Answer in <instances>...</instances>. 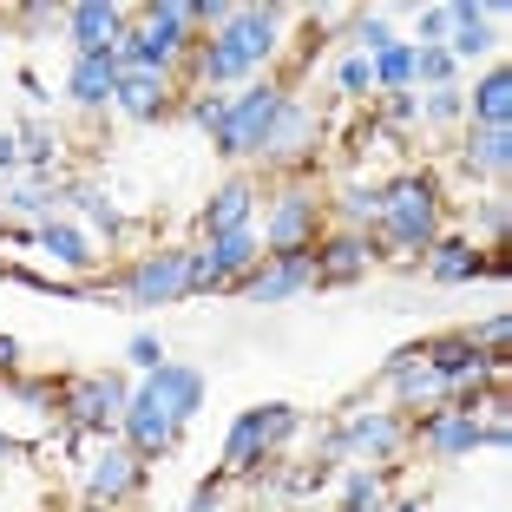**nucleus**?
Returning a JSON list of instances; mask_svg holds the SVG:
<instances>
[{"mask_svg":"<svg viewBox=\"0 0 512 512\" xmlns=\"http://www.w3.org/2000/svg\"><path fill=\"white\" fill-rule=\"evenodd\" d=\"M270 46H276V20H270V14H237V20H230V27L211 40V53H204V73H211V79H237L243 66H256Z\"/></svg>","mask_w":512,"mask_h":512,"instance_id":"1","label":"nucleus"},{"mask_svg":"<svg viewBox=\"0 0 512 512\" xmlns=\"http://www.w3.org/2000/svg\"><path fill=\"white\" fill-rule=\"evenodd\" d=\"M184 289H191V256L165 250V256H151V263H138L125 296H132V309H158V302H178Z\"/></svg>","mask_w":512,"mask_h":512,"instance_id":"2","label":"nucleus"},{"mask_svg":"<svg viewBox=\"0 0 512 512\" xmlns=\"http://www.w3.org/2000/svg\"><path fill=\"white\" fill-rule=\"evenodd\" d=\"M283 112V99H276L270 86L243 92V106L224 119V132H217V151H263V138H270V119Z\"/></svg>","mask_w":512,"mask_h":512,"instance_id":"3","label":"nucleus"},{"mask_svg":"<svg viewBox=\"0 0 512 512\" xmlns=\"http://www.w3.org/2000/svg\"><path fill=\"white\" fill-rule=\"evenodd\" d=\"M250 256H256V237H250V230H224V237H211V250L191 256V289L230 283L237 270H250Z\"/></svg>","mask_w":512,"mask_h":512,"instance_id":"4","label":"nucleus"},{"mask_svg":"<svg viewBox=\"0 0 512 512\" xmlns=\"http://www.w3.org/2000/svg\"><path fill=\"white\" fill-rule=\"evenodd\" d=\"M289 427H296V414H289V407H250V414H243V421L230 427V447H224V460H230V467H250L256 453L270 447V440H283Z\"/></svg>","mask_w":512,"mask_h":512,"instance_id":"5","label":"nucleus"},{"mask_svg":"<svg viewBox=\"0 0 512 512\" xmlns=\"http://www.w3.org/2000/svg\"><path fill=\"white\" fill-rule=\"evenodd\" d=\"M381 217H388V230L401 243H427L434 237V191H427V184H394V191L381 197Z\"/></svg>","mask_w":512,"mask_h":512,"instance_id":"6","label":"nucleus"},{"mask_svg":"<svg viewBox=\"0 0 512 512\" xmlns=\"http://www.w3.org/2000/svg\"><path fill=\"white\" fill-rule=\"evenodd\" d=\"M145 394H151L158 407H165L171 421H191V414H197V401H204V381H197L191 368H171V362H165V368H151Z\"/></svg>","mask_w":512,"mask_h":512,"instance_id":"7","label":"nucleus"},{"mask_svg":"<svg viewBox=\"0 0 512 512\" xmlns=\"http://www.w3.org/2000/svg\"><path fill=\"white\" fill-rule=\"evenodd\" d=\"M309 283H316V256H283L276 270H256L250 283H243V296L283 302V296H296V289H309Z\"/></svg>","mask_w":512,"mask_h":512,"instance_id":"8","label":"nucleus"},{"mask_svg":"<svg viewBox=\"0 0 512 512\" xmlns=\"http://www.w3.org/2000/svg\"><path fill=\"white\" fill-rule=\"evenodd\" d=\"M73 40H79V60H92V53H119V7H99V0L73 7Z\"/></svg>","mask_w":512,"mask_h":512,"instance_id":"9","label":"nucleus"},{"mask_svg":"<svg viewBox=\"0 0 512 512\" xmlns=\"http://www.w3.org/2000/svg\"><path fill=\"white\" fill-rule=\"evenodd\" d=\"M309 224H316V197H309V191H289V197H283V211H276V224H270V250L302 256V237H309Z\"/></svg>","mask_w":512,"mask_h":512,"instance_id":"10","label":"nucleus"},{"mask_svg":"<svg viewBox=\"0 0 512 512\" xmlns=\"http://www.w3.org/2000/svg\"><path fill=\"white\" fill-rule=\"evenodd\" d=\"M125 427H132V447H138V453H158L171 434H178V421H171V414H165L158 401H151V394L125 401Z\"/></svg>","mask_w":512,"mask_h":512,"instance_id":"11","label":"nucleus"},{"mask_svg":"<svg viewBox=\"0 0 512 512\" xmlns=\"http://www.w3.org/2000/svg\"><path fill=\"white\" fill-rule=\"evenodd\" d=\"M73 99L99 106V99H119V53H92L73 66Z\"/></svg>","mask_w":512,"mask_h":512,"instance_id":"12","label":"nucleus"},{"mask_svg":"<svg viewBox=\"0 0 512 512\" xmlns=\"http://www.w3.org/2000/svg\"><path fill=\"white\" fill-rule=\"evenodd\" d=\"M119 407H125V381H112V375L106 381H86V388L73 394V421L79 427H106Z\"/></svg>","mask_w":512,"mask_h":512,"instance_id":"13","label":"nucleus"},{"mask_svg":"<svg viewBox=\"0 0 512 512\" xmlns=\"http://www.w3.org/2000/svg\"><path fill=\"white\" fill-rule=\"evenodd\" d=\"M119 106L132 119H158L165 112V79L158 73H119Z\"/></svg>","mask_w":512,"mask_h":512,"instance_id":"14","label":"nucleus"},{"mask_svg":"<svg viewBox=\"0 0 512 512\" xmlns=\"http://www.w3.org/2000/svg\"><path fill=\"white\" fill-rule=\"evenodd\" d=\"M309 132H316V119H309L302 106H283V112L270 119V138H263V151L289 158V151H302V145H309Z\"/></svg>","mask_w":512,"mask_h":512,"instance_id":"15","label":"nucleus"},{"mask_svg":"<svg viewBox=\"0 0 512 512\" xmlns=\"http://www.w3.org/2000/svg\"><path fill=\"white\" fill-rule=\"evenodd\" d=\"M473 112L486 119V132H506V112H512V79H506V73L480 79V92H473Z\"/></svg>","mask_w":512,"mask_h":512,"instance_id":"16","label":"nucleus"},{"mask_svg":"<svg viewBox=\"0 0 512 512\" xmlns=\"http://www.w3.org/2000/svg\"><path fill=\"white\" fill-rule=\"evenodd\" d=\"M434 375L440 381H480V348L473 342H440L434 348Z\"/></svg>","mask_w":512,"mask_h":512,"instance_id":"17","label":"nucleus"},{"mask_svg":"<svg viewBox=\"0 0 512 512\" xmlns=\"http://www.w3.org/2000/svg\"><path fill=\"white\" fill-rule=\"evenodd\" d=\"M342 440H348V447H375V453H388L394 440H401V427H394V414H355Z\"/></svg>","mask_w":512,"mask_h":512,"instance_id":"18","label":"nucleus"},{"mask_svg":"<svg viewBox=\"0 0 512 512\" xmlns=\"http://www.w3.org/2000/svg\"><path fill=\"white\" fill-rule=\"evenodd\" d=\"M243 224H250V184H230V191H217V204H211V237L243 230Z\"/></svg>","mask_w":512,"mask_h":512,"instance_id":"19","label":"nucleus"},{"mask_svg":"<svg viewBox=\"0 0 512 512\" xmlns=\"http://www.w3.org/2000/svg\"><path fill=\"white\" fill-rule=\"evenodd\" d=\"M427 440H434L440 453H467V447H480V421H473V414H453V421H434L427 427Z\"/></svg>","mask_w":512,"mask_h":512,"instance_id":"20","label":"nucleus"},{"mask_svg":"<svg viewBox=\"0 0 512 512\" xmlns=\"http://www.w3.org/2000/svg\"><path fill=\"white\" fill-rule=\"evenodd\" d=\"M447 20L460 27V33H453V53H467V60H473V53L493 46V40H486V7H453Z\"/></svg>","mask_w":512,"mask_h":512,"instance_id":"21","label":"nucleus"},{"mask_svg":"<svg viewBox=\"0 0 512 512\" xmlns=\"http://www.w3.org/2000/svg\"><path fill=\"white\" fill-rule=\"evenodd\" d=\"M40 243H46V250H53V256H60L66 270H86V263H92L86 237H79V230H66V224H46V230H40Z\"/></svg>","mask_w":512,"mask_h":512,"instance_id":"22","label":"nucleus"},{"mask_svg":"<svg viewBox=\"0 0 512 512\" xmlns=\"http://www.w3.org/2000/svg\"><path fill=\"white\" fill-rule=\"evenodd\" d=\"M125 486H132V453H106V460L92 467V493H99V499H119Z\"/></svg>","mask_w":512,"mask_h":512,"instance_id":"23","label":"nucleus"},{"mask_svg":"<svg viewBox=\"0 0 512 512\" xmlns=\"http://www.w3.org/2000/svg\"><path fill=\"white\" fill-rule=\"evenodd\" d=\"M368 263V243L362 237H342V243H329V256L316 263V276H355Z\"/></svg>","mask_w":512,"mask_h":512,"instance_id":"24","label":"nucleus"},{"mask_svg":"<svg viewBox=\"0 0 512 512\" xmlns=\"http://www.w3.org/2000/svg\"><path fill=\"white\" fill-rule=\"evenodd\" d=\"M434 276H447V283H460V276H480V256H473L467 243H440V256H434Z\"/></svg>","mask_w":512,"mask_h":512,"instance_id":"25","label":"nucleus"},{"mask_svg":"<svg viewBox=\"0 0 512 512\" xmlns=\"http://www.w3.org/2000/svg\"><path fill=\"white\" fill-rule=\"evenodd\" d=\"M473 158H480L486 171H506L512 165V138L506 132H480V138H473Z\"/></svg>","mask_w":512,"mask_h":512,"instance_id":"26","label":"nucleus"},{"mask_svg":"<svg viewBox=\"0 0 512 512\" xmlns=\"http://www.w3.org/2000/svg\"><path fill=\"white\" fill-rule=\"evenodd\" d=\"M414 79V46H388L381 53V86H407Z\"/></svg>","mask_w":512,"mask_h":512,"instance_id":"27","label":"nucleus"},{"mask_svg":"<svg viewBox=\"0 0 512 512\" xmlns=\"http://www.w3.org/2000/svg\"><path fill=\"white\" fill-rule=\"evenodd\" d=\"M447 53H440V46H421V53H414V73H421V79H447Z\"/></svg>","mask_w":512,"mask_h":512,"instance_id":"28","label":"nucleus"},{"mask_svg":"<svg viewBox=\"0 0 512 512\" xmlns=\"http://www.w3.org/2000/svg\"><path fill=\"white\" fill-rule=\"evenodd\" d=\"M79 204H86V217H92V224L119 230V217H112V204H106V197H99V191H79Z\"/></svg>","mask_w":512,"mask_h":512,"instance_id":"29","label":"nucleus"},{"mask_svg":"<svg viewBox=\"0 0 512 512\" xmlns=\"http://www.w3.org/2000/svg\"><path fill=\"white\" fill-rule=\"evenodd\" d=\"M224 119H230V99H197V125L224 132Z\"/></svg>","mask_w":512,"mask_h":512,"instance_id":"30","label":"nucleus"},{"mask_svg":"<svg viewBox=\"0 0 512 512\" xmlns=\"http://www.w3.org/2000/svg\"><path fill=\"white\" fill-rule=\"evenodd\" d=\"M348 512H375V480H348Z\"/></svg>","mask_w":512,"mask_h":512,"instance_id":"31","label":"nucleus"},{"mask_svg":"<svg viewBox=\"0 0 512 512\" xmlns=\"http://www.w3.org/2000/svg\"><path fill=\"white\" fill-rule=\"evenodd\" d=\"M132 362L138 368H165V348L151 342V335H138V342H132Z\"/></svg>","mask_w":512,"mask_h":512,"instance_id":"32","label":"nucleus"},{"mask_svg":"<svg viewBox=\"0 0 512 512\" xmlns=\"http://www.w3.org/2000/svg\"><path fill=\"white\" fill-rule=\"evenodd\" d=\"M27 158H33V165L53 158V132H46V125H33V132H27Z\"/></svg>","mask_w":512,"mask_h":512,"instance_id":"33","label":"nucleus"},{"mask_svg":"<svg viewBox=\"0 0 512 512\" xmlns=\"http://www.w3.org/2000/svg\"><path fill=\"white\" fill-rule=\"evenodd\" d=\"M427 112H434V119H453V112H460V99H453V86H434V99H427Z\"/></svg>","mask_w":512,"mask_h":512,"instance_id":"34","label":"nucleus"},{"mask_svg":"<svg viewBox=\"0 0 512 512\" xmlns=\"http://www.w3.org/2000/svg\"><path fill=\"white\" fill-rule=\"evenodd\" d=\"M348 211L355 217H381V197L375 191H348Z\"/></svg>","mask_w":512,"mask_h":512,"instance_id":"35","label":"nucleus"},{"mask_svg":"<svg viewBox=\"0 0 512 512\" xmlns=\"http://www.w3.org/2000/svg\"><path fill=\"white\" fill-rule=\"evenodd\" d=\"M342 86L362 92V86H368V60H348V66H342Z\"/></svg>","mask_w":512,"mask_h":512,"instance_id":"36","label":"nucleus"},{"mask_svg":"<svg viewBox=\"0 0 512 512\" xmlns=\"http://www.w3.org/2000/svg\"><path fill=\"white\" fill-rule=\"evenodd\" d=\"M14 204H20V211H46L53 197H46V191H14Z\"/></svg>","mask_w":512,"mask_h":512,"instance_id":"37","label":"nucleus"},{"mask_svg":"<svg viewBox=\"0 0 512 512\" xmlns=\"http://www.w3.org/2000/svg\"><path fill=\"white\" fill-rule=\"evenodd\" d=\"M362 40L375 46V53H388V27H381V20H368V27H362Z\"/></svg>","mask_w":512,"mask_h":512,"instance_id":"38","label":"nucleus"},{"mask_svg":"<svg viewBox=\"0 0 512 512\" xmlns=\"http://www.w3.org/2000/svg\"><path fill=\"white\" fill-rule=\"evenodd\" d=\"M191 512H217V486H197V493H191Z\"/></svg>","mask_w":512,"mask_h":512,"instance_id":"39","label":"nucleus"},{"mask_svg":"<svg viewBox=\"0 0 512 512\" xmlns=\"http://www.w3.org/2000/svg\"><path fill=\"white\" fill-rule=\"evenodd\" d=\"M14 158H20V151H14V138H7V132H0V171H7V165H14Z\"/></svg>","mask_w":512,"mask_h":512,"instance_id":"40","label":"nucleus"},{"mask_svg":"<svg viewBox=\"0 0 512 512\" xmlns=\"http://www.w3.org/2000/svg\"><path fill=\"white\" fill-rule=\"evenodd\" d=\"M7 362H14V342H7V335H0V368H7Z\"/></svg>","mask_w":512,"mask_h":512,"instance_id":"41","label":"nucleus"},{"mask_svg":"<svg viewBox=\"0 0 512 512\" xmlns=\"http://www.w3.org/2000/svg\"><path fill=\"white\" fill-rule=\"evenodd\" d=\"M394 512H421V506H414V499H407V506H394Z\"/></svg>","mask_w":512,"mask_h":512,"instance_id":"42","label":"nucleus"}]
</instances>
